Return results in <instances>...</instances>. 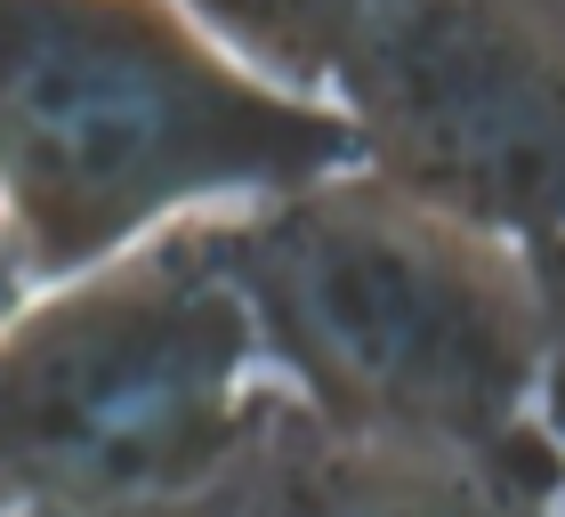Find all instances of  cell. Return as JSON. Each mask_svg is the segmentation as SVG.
Here are the masks:
<instances>
[{
	"label": "cell",
	"mask_w": 565,
	"mask_h": 517,
	"mask_svg": "<svg viewBox=\"0 0 565 517\" xmlns=\"http://www.w3.org/2000/svg\"><path fill=\"white\" fill-rule=\"evenodd\" d=\"M41 299V283H33V258H24V243L9 235V219H0V331H9L24 307Z\"/></svg>",
	"instance_id": "cell-6"
},
{
	"label": "cell",
	"mask_w": 565,
	"mask_h": 517,
	"mask_svg": "<svg viewBox=\"0 0 565 517\" xmlns=\"http://www.w3.org/2000/svg\"><path fill=\"white\" fill-rule=\"evenodd\" d=\"M0 517H57V509H0ZM114 517H226V485L202 502H170V509H114Z\"/></svg>",
	"instance_id": "cell-7"
},
{
	"label": "cell",
	"mask_w": 565,
	"mask_h": 517,
	"mask_svg": "<svg viewBox=\"0 0 565 517\" xmlns=\"http://www.w3.org/2000/svg\"><path fill=\"white\" fill-rule=\"evenodd\" d=\"M259 372L299 421L557 485V275L364 170L211 226Z\"/></svg>",
	"instance_id": "cell-1"
},
{
	"label": "cell",
	"mask_w": 565,
	"mask_h": 517,
	"mask_svg": "<svg viewBox=\"0 0 565 517\" xmlns=\"http://www.w3.org/2000/svg\"><path fill=\"white\" fill-rule=\"evenodd\" d=\"M211 226L49 283L0 331V509H170L243 469L282 397L259 372Z\"/></svg>",
	"instance_id": "cell-3"
},
{
	"label": "cell",
	"mask_w": 565,
	"mask_h": 517,
	"mask_svg": "<svg viewBox=\"0 0 565 517\" xmlns=\"http://www.w3.org/2000/svg\"><path fill=\"white\" fill-rule=\"evenodd\" d=\"M340 170L348 129L194 0H0V219L41 292Z\"/></svg>",
	"instance_id": "cell-2"
},
{
	"label": "cell",
	"mask_w": 565,
	"mask_h": 517,
	"mask_svg": "<svg viewBox=\"0 0 565 517\" xmlns=\"http://www.w3.org/2000/svg\"><path fill=\"white\" fill-rule=\"evenodd\" d=\"M348 129L355 170L557 275L565 17L550 0H194Z\"/></svg>",
	"instance_id": "cell-4"
},
{
	"label": "cell",
	"mask_w": 565,
	"mask_h": 517,
	"mask_svg": "<svg viewBox=\"0 0 565 517\" xmlns=\"http://www.w3.org/2000/svg\"><path fill=\"white\" fill-rule=\"evenodd\" d=\"M226 517H557V485H518L436 453L355 445L291 404L267 412L259 445L226 477Z\"/></svg>",
	"instance_id": "cell-5"
}]
</instances>
